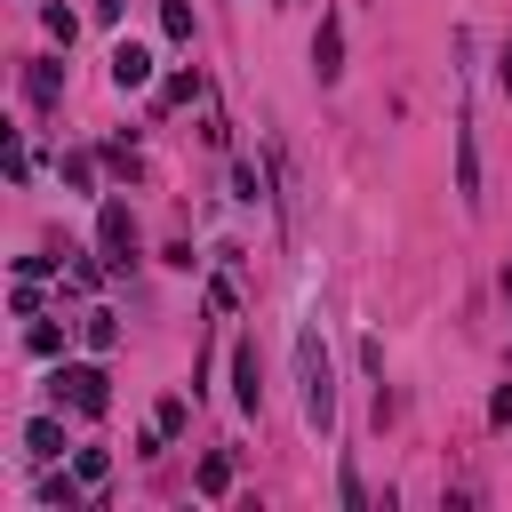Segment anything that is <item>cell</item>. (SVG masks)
Returning a JSON list of instances; mask_svg holds the SVG:
<instances>
[{"mask_svg":"<svg viewBox=\"0 0 512 512\" xmlns=\"http://www.w3.org/2000/svg\"><path fill=\"white\" fill-rule=\"evenodd\" d=\"M128 16V0H96V24H120Z\"/></svg>","mask_w":512,"mask_h":512,"instance_id":"22","label":"cell"},{"mask_svg":"<svg viewBox=\"0 0 512 512\" xmlns=\"http://www.w3.org/2000/svg\"><path fill=\"white\" fill-rule=\"evenodd\" d=\"M40 24H48V32H56V40H64V48H72V32H80V16H72V8H64V0H40Z\"/></svg>","mask_w":512,"mask_h":512,"instance_id":"17","label":"cell"},{"mask_svg":"<svg viewBox=\"0 0 512 512\" xmlns=\"http://www.w3.org/2000/svg\"><path fill=\"white\" fill-rule=\"evenodd\" d=\"M8 304H16L24 320H40V280H24V272H16V296H8Z\"/></svg>","mask_w":512,"mask_h":512,"instance_id":"20","label":"cell"},{"mask_svg":"<svg viewBox=\"0 0 512 512\" xmlns=\"http://www.w3.org/2000/svg\"><path fill=\"white\" fill-rule=\"evenodd\" d=\"M200 96V72H168V88H160V104H192Z\"/></svg>","mask_w":512,"mask_h":512,"instance_id":"18","label":"cell"},{"mask_svg":"<svg viewBox=\"0 0 512 512\" xmlns=\"http://www.w3.org/2000/svg\"><path fill=\"white\" fill-rule=\"evenodd\" d=\"M48 400H56V408H72V416H104V408H112V376H104L96 360H56Z\"/></svg>","mask_w":512,"mask_h":512,"instance_id":"2","label":"cell"},{"mask_svg":"<svg viewBox=\"0 0 512 512\" xmlns=\"http://www.w3.org/2000/svg\"><path fill=\"white\" fill-rule=\"evenodd\" d=\"M504 296H512V264H504Z\"/></svg>","mask_w":512,"mask_h":512,"instance_id":"24","label":"cell"},{"mask_svg":"<svg viewBox=\"0 0 512 512\" xmlns=\"http://www.w3.org/2000/svg\"><path fill=\"white\" fill-rule=\"evenodd\" d=\"M232 200H240V208H256V200H264V176H256V160H232Z\"/></svg>","mask_w":512,"mask_h":512,"instance_id":"14","label":"cell"},{"mask_svg":"<svg viewBox=\"0 0 512 512\" xmlns=\"http://www.w3.org/2000/svg\"><path fill=\"white\" fill-rule=\"evenodd\" d=\"M296 392H304V424L328 440L336 432V368H328V344H320L312 320L296 328Z\"/></svg>","mask_w":512,"mask_h":512,"instance_id":"1","label":"cell"},{"mask_svg":"<svg viewBox=\"0 0 512 512\" xmlns=\"http://www.w3.org/2000/svg\"><path fill=\"white\" fill-rule=\"evenodd\" d=\"M152 424H160V432H168V440H176V432H184V424H192V400H184V392H168V400H160V408H152Z\"/></svg>","mask_w":512,"mask_h":512,"instance_id":"15","label":"cell"},{"mask_svg":"<svg viewBox=\"0 0 512 512\" xmlns=\"http://www.w3.org/2000/svg\"><path fill=\"white\" fill-rule=\"evenodd\" d=\"M64 184L88 192V184H96V160H88V152H64Z\"/></svg>","mask_w":512,"mask_h":512,"instance_id":"19","label":"cell"},{"mask_svg":"<svg viewBox=\"0 0 512 512\" xmlns=\"http://www.w3.org/2000/svg\"><path fill=\"white\" fill-rule=\"evenodd\" d=\"M496 80H504V96H512V48H504V56H496Z\"/></svg>","mask_w":512,"mask_h":512,"instance_id":"23","label":"cell"},{"mask_svg":"<svg viewBox=\"0 0 512 512\" xmlns=\"http://www.w3.org/2000/svg\"><path fill=\"white\" fill-rule=\"evenodd\" d=\"M192 32H200L192 24V0H160V40L168 48H192Z\"/></svg>","mask_w":512,"mask_h":512,"instance_id":"9","label":"cell"},{"mask_svg":"<svg viewBox=\"0 0 512 512\" xmlns=\"http://www.w3.org/2000/svg\"><path fill=\"white\" fill-rule=\"evenodd\" d=\"M488 424H496V432H512V384H496V392H488Z\"/></svg>","mask_w":512,"mask_h":512,"instance_id":"21","label":"cell"},{"mask_svg":"<svg viewBox=\"0 0 512 512\" xmlns=\"http://www.w3.org/2000/svg\"><path fill=\"white\" fill-rule=\"evenodd\" d=\"M96 256H104V272H128L136 264V208L120 192L96 200Z\"/></svg>","mask_w":512,"mask_h":512,"instance_id":"3","label":"cell"},{"mask_svg":"<svg viewBox=\"0 0 512 512\" xmlns=\"http://www.w3.org/2000/svg\"><path fill=\"white\" fill-rule=\"evenodd\" d=\"M80 336H88V352H112V344H120V312H104V304H96V312L80 320Z\"/></svg>","mask_w":512,"mask_h":512,"instance_id":"11","label":"cell"},{"mask_svg":"<svg viewBox=\"0 0 512 512\" xmlns=\"http://www.w3.org/2000/svg\"><path fill=\"white\" fill-rule=\"evenodd\" d=\"M24 96H32L40 112H56V104H64V64H48V56H32V64H24Z\"/></svg>","mask_w":512,"mask_h":512,"instance_id":"7","label":"cell"},{"mask_svg":"<svg viewBox=\"0 0 512 512\" xmlns=\"http://www.w3.org/2000/svg\"><path fill=\"white\" fill-rule=\"evenodd\" d=\"M200 496H232V456H200Z\"/></svg>","mask_w":512,"mask_h":512,"instance_id":"16","label":"cell"},{"mask_svg":"<svg viewBox=\"0 0 512 512\" xmlns=\"http://www.w3.org/2000/svg\"><path fill=\"white\" fill-rule=\"evenodd\" d=\"M112 88H120V96L152 88V48H144V40H112Z\"/></svg>","mask_w":512,"mask_h":512,"instance_id":"5","label":"cell"},{"mask_svg":"<svg viewBox=\"0 0 512 512\" xmlns=\"http://www.w3.org/2000/svg\"><path fill=\"white\" fill-rule=\"evenodd\" d=\"M24 448H32V464H56L72 440H64V424H56V416H32V424H24Z\"/></svg>","mask_w":512,"mask_h":512,"instance_id":"8","label":"cell"},{"mask_svg":"<svg viewBox=\"0 0 512 512\" xmlns=\"http://www.w3.org/2000/svg\"><path fill=\"white\" fill-rule=\"evenodd\" d=\"M312 80H320V88L344 80V16H336V8H328L320 32H312Z\"/></svg>","mask_w":512,"mask_h":512,"instance_id":"4","label":"cell"},{"mask_svg":"<svg viewBox=\"0 0 512 512\" xmlns=\"http://www.w3.org/2000/svg\"><path fill=\"white\" fill-rule=\"evenodd\" d=\"M232 392H240V416L264 408V368H256V344H232Z\"/></svg>","mask_w":512,"mask_h":512,"instance_id":"6","label":"cell"},{"mask_svg":"<svg viewBox=\"0 0 512 512\" xmlns=\"http://www.w3.org/2000/svg\"><path fill=\"white\" fill-rule=\"evenodd\" d=\"M24 352H32V360H64V328H56V320H32V328H24Z\"/></svg>","mask_w":512,"mask_h":512,"instance_id":"12","label":"cell"},{"mask_svg":"<svg viewBox=\"0 0 512 512\" xmlns=\"http://www.w3.org/2000/svg\"><path fill=\"white\" fill-rule=\"evenodd\" d=\"M80 496H88V480H80V472H48V480H40V504H56V512H72Z\"/></svg>","mask_w":512,"mask_h":512,"instance_id":"10","label":"cell"},{"mask_svg":"<svg viewBox=\"0 0 512 512\" xmlns=\"http://www.w3.org/2000/svg\"><path fill=\"white\" fill-rule=\"evenodd\" d=\"M72 472H80V480H88V496H96V488L112 480V456H104V448H72Z\"/></svg>","mask_w":512,"mask_h":512,"instance_id":"13","label":"cell"}]
</instances>
